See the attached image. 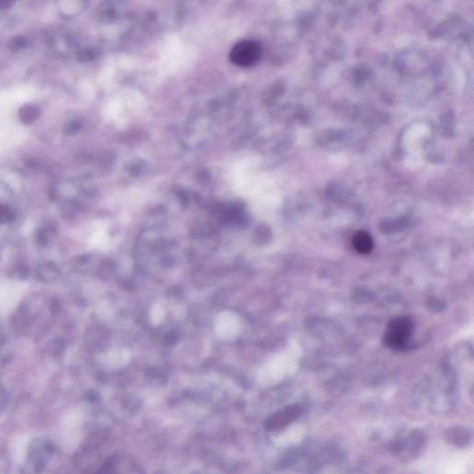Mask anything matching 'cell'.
<instances>
[{"mask_svg":"<svg viewBox=\"0 0 474 474\" xmlns=\"http://www.w3.org/2000/svg\"><path fill=\"white\" fill-rule=\"evenodd\" d=\"M162 316L163 312L162 309L158 307L157 310H153V312H152V320H153L155 323H159V321L162 320Z\"/></svg>","mask_w":474,"mask_h":474,"instance_id":"9c48e42d","label":"cell"},{"mask_svg":"<svg viewBox=\"0 0 474 474\" xmlns=\"http://www.w3.org/2000/svg\"><path fill=\"white\" fill-rule=\"evenodd\" d=\"M260 55V48L254 41H242L235 45L230 54L232 62L238 66H251L254 64Z\"/></svg>","mask_w":474,"mask_h":474,"instance_id":"3957f363","label":"cell"},{"mask_svg":"<svg viewBox=\"0 0 474 474\" xmlns=\"http://www.w3.org/2000/svg\"><path fill=\"white\" fill-rule=\"evenodd\" d=\"M27 286L22 281H0V313L8 314L18 306L24 297Z\"/></svg>","mask_w":474,"mask_h":474,"instance_id":"7a4b0ae2","label":"cell"},{"mask_svg":"<svg viewBox=\"0 0 474 474\" xmlns=\"http://www.w3.org/2000/svg\"><path fill=\"white\" fill-rule=\"evenodd\" d=\"M413 331V323L410 318L398 317L390 321L384 343L393 349H403L409 344Z\"/></svg>","mask_w":474,"mask_h":474,"instance_id":"6da1fadb","label":"cell"},{"mask_svg":"<svg viewBox=\"0 0 474 474\" xmlns=\"http://www.w3.org/2000/svg\"><path fill=\"white\" fill-rule=\"evenodd\" d=\"M353 248L360 254L367 255L372 251L373 244L372 237L369 232L365 231H358L356 232L352 239Z\"/></svg>","mask_w":474,"mask_h":474,"instance_id":"8992f818","label":"cell"},{"mask_svg":"<svg viewBox=\"0 0 474 474\" xmlns=\"http://www.w3.org/2000/svg\"><path fill=\"white\" fill-rule=\"evenodd\" d=\"M215 330L218 337L223 340H234L240 334L239 318L235 313L225 312L218 315L215 321Z\"/></svg>","mask_w":474,"mask_h":474,"instance_id":"277c9868","label":"cell"},{"mask_svg":"<svg viewBox=\"0 0 474 474\" xmlns=\"http://www.w3.org/2000/svg\"><path fill=\"white\" fill-rule=\"evenodd\" d=\"M37 113H39V111L33 107V106H25V107L22 109L21 112H20L22 120L25 123H33L37 118Z\"/></svg>","mask_w":474,"mask_h":474,"instance_id":"ba28073f","label":"cell"},{"mask_svg":"<svg viewBox=\"0 0 474 474\" xmlns=\"http://www.w3.org/2000/svg\"><path fill=\"white\" fill-rule=\"evenodd\" d=\"M109 240L110 237L106 230H97L91 238V243L95 249H105L108 246Z\"/></svg>","mask_w":474,"mask_h":474,"instance_id":"52a82bcc","label":"cell"},{"mask_svg":"<svg viewBox=\"0 0 474 474\" xmlns=\"http://www.w3.org/2000/svg\"><path fill=\"white\" fill-rule=\"evenodd\" d=\"M300 407H287L286 410L278 412L266 421V428L272 431L280 429V428L286 426V425L297 419L300 416Z\"/></svg>","mask_w":474,"mask_h":474,"instance_id":"5b68a950","label":"cell"}]
</instances>
